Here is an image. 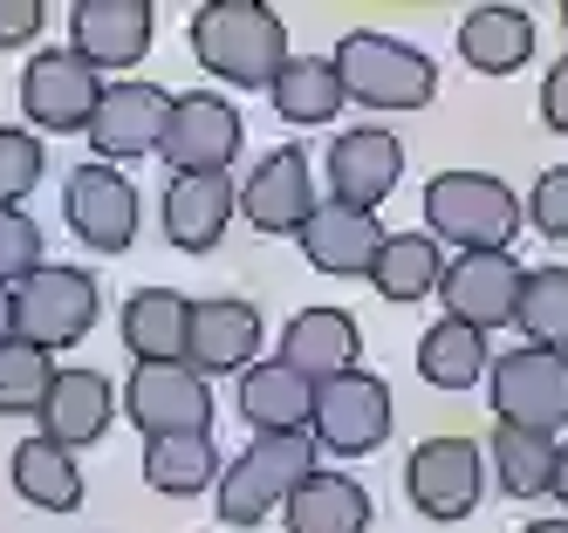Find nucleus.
Wrapping results in <instances>:
<instances>
[{
	"label": "nucleus",
	"instance_id": "423d86ee",
	"mask_svg": "<svg viewBox=\"0 0 568 533\" xmlns=\"http://www.w3.org/2000/svg\"><path fill=\"white\" fill-rule=\"evenodd\" d=\"M486 390H494L500 424L541 431V438H561V431H568V356H561V349L520 342V349L494 356V377H486Z\"/></svg>",
	"mask_w": 568,
	"mask_h": 533
},
{
	"label": "nucleus",
	"instance_id": "ddd939ff",
	"mask_svg": "<svg viewBox=\"0 0 568 533\" xmlns=\"http://www.w3.org/2000/svg\"><path fill=\"white\" fill-rule=\"evenodd\" d=\"M97 96H103V75L75 49H42L21 69V116L34 131H90Z\"/></svg>",
	"mask_w": 568,
	"mask_h": 533
},
{
	"label": "nucleus",
	"instance_id": "cd10ccee",
	"mask_svg": "<svg viewBox=\"0 0 568 533\" xmlns=\"http://www.w3.org/2000/svg\"><path fill=\"white\" fill-rule=\"evenodd\" d=\"M418 377L432 390H473L479 377H494V349H486L479 328L438 315L425 336H418Z\"/></svg>",
	"mask_w": 568,
	"mask_h": 533
},
{
	"label": "nucleus",
	"instance_id": "5701e85b",
	"mask_svg": "<svg viewBox=\"0 0 568 533\" xmlns=\"http://www.w3.org/2000/svg\"><path fill=\"white\" fill-rule=\"evenodd\" d=\"M281 526L288 533H371V492H363L349 472H308L288 506H281Z\"/></svg>",
	"mask_w": 568,
	"mask_h": 533
},
{
	"label": "nucleus",
	"instance_id": "b1692460",
	"mask_svg": "<svg viewBox=\"0 0 568 533\" xmlns=\"http://www.w3.org/2000/svg\"><path fill=\"white\" fill-rule=\"evenodd\" d=\"M240 418L254 424V438H274V431H308L315 418V383L295 377L288 362H254L247 377H240Z\"/></svg>",
	"mask_w": 568,
	"mask_h": 533
},
{
	"label": "nucleus",
	"instance_id": "4be33fe9",
	"mask_svg": "<svg viewBox=\"0 0 568 533\" xmlns=\"http://www.w3.org/2000/svg\"><path fill=\"white\" fill-rule=\"evenodd\" d=\"M34 418H42V438H55L69 451L97 444L110 431V418H116V390H110L103 369H55V383H49Z\"/></svg>",
	"mask_w": 568,
	"mask_h": 533
},
{
	"label": "nucleus",
	"instance_id": "4c0bfd02",
	"mask_svg": "<svg viewBox=\"0 0 568 533\" xmlns=\"http://www.w3.org/2000/svg\"><path fill=\"white\" fill-rule=\"evenodd\" d=\"M34 34H42V0H0V49H21Z\"/></svg>",
	"mask_w": 568,
	"mask_h": 533
},
{
	"label": "nucleus",
	"instance_id": "473e14b6",
	"mask_svg": "<svg viewBox=\"0 0 568 533\" xmlns=\"http://www.w3.org/2000/svg\"><path fill=\"white\" fill-rule=\"evenodd\" d=\"M514 328H520V342L561 349V356H568V267H561V260L527 267L520 301H514Z\"/></svg>",
	"mask_w": 568,
	"mask_h": 533
},
{
	"label": "nucleus",
	"instance_id": "ea45409f",
	"mask_svg": "<svg viewBox=\"0 0 568 533\" xmlns=\"http://www.w3.org/2000/svg\"><path fill=\"white\" fill-rule=\"evenodd\" d=\"M0 342H14V287H0Z\"/></svg>",
	"mask_w": 568,
	"mask_h": 533
},
{
	"label": "nucleus",
	"instance_id": "2f4dec72",
	"mask_svg": "<svg viewBox=\"0 0 568 533\" xmlns=\"http://www.w3.org/2000/svg\"><path fill=\"white\" fill-rule=\"evenodd\" d=\"M438 280H445V246L432 233H390L371 267V287L384 301H425L438 295Z\"/></svg>",
	"mask_w": 568,
	"mask_h": 533
},
{
	"label": "nucleus",
	"instance_id": "9d476101",
	"mask_svg": "<svg viewBox=\"0 0 568 533\" xmlns=\"http://www.w3.org/2000/svg\"><path fill=\"white\" fill-rule=\"evenodd\" d=\"M240 137H247L240 110H233L220 90H192V96H172V123H165V144H158V157L172 164V178L233 172Z\"/></svg>",
	"mask_w": 568,
	"mask_h": 533
},
{
	"label": "nucleus",
	"instance_id": "2eb2a0df",
	"mask_svg": "<svg viewBox=\"0 0 568 533\" xmlns=\"http://www.w3.org/2000/svg\"><path fill=\"white\" fill-rule=\"evenodd\" d=\"M302 239V254L315 274H336V280H371L377 254H384V219L377 213H363V205H343V198H322L308 226L295 233Z\"/></svg>",
	"mask_w": 568,
	"mask_h": 533
},
{
	"label": "nucleus",
	"instance_id": "72a5a7b5",
	"mask_svg": "<svg viewBox=\"0 0 568 533\" xmlns=\"http://www.w3.org/2000/svg\"><path fill=\"white\" fill-rule=\"evenodd\" d=\"M49 383H55V362H49L42 349H28L21 336L0 342V410H8V418H21V410H42Z\"/></svg>",
	"mask_w": 568,
	"mask_h": 533
},
{
	"label": "nucleus",
	"instance_id": "a211bd4d",
	"mask_svg": "<svg viewBox=\"0 0 568 533\" xmlns=\"http://www.w3.org/2000/svg\"><path fill=\"white\" fill-rule=\"evenodd\" d=\"M397 178H404V144L384 123H349L343 137H329V198L377 213L397 192Z\"/></svg>",
	"mask_w": 568,
	"mask_h": 533
},
{
	"label": "nucleus",
	"instance_id": "37998d69",
	"mask_svg": "<svg viewBox=\"0 0 568 533\" xmlns=\"http://www.w3.org/2000/svg\"><path fill=\"white\" fill-rule=\"evenodd\" d=\"M561 28H568V0H561Z\"/></svg>",
	"mask_w": 568,
	"mask_h": 533
},
{
	"label": "nucleus",
	"instance_id": "e433bc0d",
	"mask_svg": "<svg viewBox=\"0 0 568 533\" xmlns=\"http://www.w3.org/2000/svg\"><path fill=\"white\" fill-rule=\"evenodd\" d=\"M527 226L555 246H568V164H548L535 178V192H527Z\"/></svg>",
	"mask_w": 568,
	"mask_h": 533
},
{
	"label": "nucleus",
	"instance_id": "412c9836",
	"mask_svg": "<svg viewBox=\"0 0 568 533\" xmlns=\"http://www.w3.org/2000/svg\"><path fill=\"white\" fill-rule=\"evenodd\" d=\"M233 213H240V185L226 172H192L165 185V239L179 254H213Z\"/></svg>",
	"mask_w": 568,
	"mask_h": 533
},
{
	"label": "nucleus",
	"instance_id": "f257e3e1",
	"mask_svg": "<svg viewBox=\"0 0 568 533\" xmlns=\"http://www.w3.org/2000/svg\"><path fill=\"white\" fill-rule=\"evenodd\" d=\"M185 34H192V62L213 82H233V90H274L281 69L295 62L288 28L261 0H206Z\"/></svg>",
	"mask_w": 568,
	"mask_h": 533
},
{
	"label": "nucleus",
	"instance_id": "39448f33",
	"mask_svg": "<svg viewBox=\"0 0 568 533\" xmlns=\"http://www.w3.org/2000/svg\"><path fill=\"white\" fill-rule=\"evenodd\" d=\"M97 308H103L97 274H83V267H49L42 260V267L14 287V336L28 349H42V356L75 349L97 328Z\"/></svg>",
	"mask_w": 568,
	"mask_h": 533
},
{
	"label": "nucleus",
	"instance_id": "9b49d317",
	"mask_svg": "<svg viewBox=\"0 0 568 533\" xmlns=\"http://www.w3.org/2000/svg\"><path fill=\"white\" fill-rule=\"evenodd\" d=\"M520 280L527 267L507 254V246H479V254H453L445 260V280H438V301L453 321L494 336V328L514 321V301H520Z\"/></svg>",
	"mask_w": 568,
	"mask_h": 533
},
{
	"label": "nucleus",
	"instance_id": "79ce46f5",
	"mask_svg": "<svg viewBox=\"0 0 568 533\" xmlns=\"http://www.w3.org/2000/svg\"><path fill=\"white\" fill-rule=\"evenodd\" d=\"M527 533H568V513H561V520H535Z\"/></svg>",
	"mask_w": 568,
	"mask_h": 533
},
{
	"label": "nucleus",
	"instance_id": "20e7f679",
	"mask_svg": "<svg viewBox=\"0 0 568 533\" xmlns=\"http://www.w3.org/2000/svg\"><path fill=\"white\" fill-rule=\"evenodd\" d=\"M336 75H343V90L371 110H425L438 96L432 55L412 49V41H397V34H377V28H356V34L336 41Z\"/></svg>",
	"mask_w": 568,
	"mask_h": 533
},
{
	"label": "nucleus",
	"instance_id": "4468645a",
	"mask_svg": "<svg viewBox=\"0 0 568 533\" xmlns=\"http://www.w3.org/2000/svg\"><path fill=\"white\" fill-rule=\"evenodd\" d=\"M165 123H172V96L158 82H103L97 96V116H90V144H97V164H138L165 144Z\"/></svg>",
	"mask_w": 568,
	"mask_h": 533
},
{
	"label": "nucleus",
	"instance_id": "c9c22d12",
	"mask_svg": "<svg viewBox=\"0 0 568 533\" xmlns=\"http://www.w3.org/2000/svg\"><path fill=\"white\" fill-rule=\"evenodd\" d=\"M42 267V226L28 219V205H0V287H21Z\"/></svg>",
	"mask_w": 568,
	"mask_h": 533
},
{
	"label": "nucleus",
	"instance_id": "1a4fd4ad",
	"mask_svg": "<svg viewBox=\"0 0 568 533\" xmlns=\"http://www.w3.org/2000/svg\"><path fill=\"white\" fill-rule=\"evenodd\" d=\"M62 219L83 246H97V254H124L138 239L144 205H138V185L116 172V164H75L62 178Z\"/></svg>",
	"mask_w": 568,
	"mask_h": 533
},
{
	"label": "nucleus",
	"instance_id": "393cba45",
	"mask_svg": "<svg viewBox=\"0 0 568 533\" xmlns=\"http://www.w3.org/2000/svg\"><path fill=\"white\" fill-rule=\"evenodd\" d=\"M535 14L527 8H473L459 21V62L479 75H514L535 62Z\"/></svg>",
	"mask_w": 568,
	"mask_h": 533
},
{
	"label": "nucleus",
	"instance_id": "f8f14e48",
	"mask_svg": "<svg viewBox=\"0 0 568 533\" xmlns=\"http://www.w3.org/2000/svg\"><path fill=\"white\" fill-rule=\"evenodd\" d=\"M124 410L144 438L213 431V390L192 362H138L131 383H124Z\"/></svg>",
	"mask_w": 568,
	"mask_h": 533
},
{
	"label": "nucleus",
	"instance_id": "7c9ffc66",
	"mask_svg": "<svg viewBox=\"0 0 568 533\" xmlns=\"http://www.w3.org/2000/svg\"><path fill=\"white\" fill-rule=\"evenodd\" d=\"M486 465H494L507 500H548V492H555V465H561V444L541 438V431L494 424V438H486Z\"/></svg>",
	"mask_w": 568,
	"mask_h": 533
},
{
	"label": "nucleus",
	"instance_id": "58836bf2",
	"mask_svg": "<svg viewBox=\"0 0 568 533\" xmlns=\"http://www.w3.org/2000/svg\"><path fill=\"white\" fill-rule=\"evenodd\" d=\"M541 123L568 137V55H561V62L548 69V82H541Z\"/></svg>",
	"mask_w": 568,
	"mask_h": 533
},
{
	"label": "nucleus",
	"instance_id": "a19ab883",
	"mask_svg": "<svg viewBox=\"0 0 568 533\" xmlns=\"http://www.w3.org/2000/svg\"><path fill=\"white\" fill-rule=\"evenodd\" d=\"M555 500L568 506V444H561V465H555Z\"/></svg>",
	"mask_w": 568,
	"mask_h": 533
},
{
	"label": "nucleus",
	"instance_id": "c85d7f7f",
	"mask_svg": "<svg viewBox=\"0 0 568 533\" xmlns=\"http://www.w3.org/2000/svg\"><path fill=\"white\" fill-rule=\"evenodd\" d=\"M8 472H14V492L28 506H42V513H75L83 506V465H75V451L55 444V438H28L8 459Z\"/></svg>",
	"mask_w": 568,
	"mask_h": 533
},
{
	"label": "nucleus",
	"instance_id": "aec40b11",
	"mask_svg": "<svg viewBox=\"0 0 568 533\" xmlns=\"http://www.w3.org/2000/svg\"><path fill=\"white\" fill-rule=\"evenodd\" d=\"M363 356V328L349 321V308H302L288 328H281V362L308 383H329V377H349Z\"/></svg>",
	"mask_w": 568,
	"mask_h": 533
},
{
	"label": "nucleus",
	"instance_id": "6ab92c4d",
	"mask_svg": "<svg viewBox=\"0 0 568 533\" xmlns=\"http://www.w3.org/2000/svg\"><path fill=\"white\" fill-rule=\"evenodd\" d=\"M151 28H158V14L144 0H75L69 8V49L97 75L103 69H131L151 49Z\"/></svg>",
	"mask_w": 568,
	"mask_h": 533
},
{
	"label": "nucleus",
	"instance_id": "bb28decb",
	"mask_svg": "<svg viewBox=\"0 0 568 533\" xmlns=\"http://www.w3.org/2000/svg\"><path fill=\"white\" fill-rule=\"evenodd\" d=\"M185 328H192V301L172 287H138L124 301V349L138 362H185Z\"/></svg>",
	"mask_w": 568,
	"mask_h": 533
},
{
	"label": "nucleus",
	"instance_id": "f03ea898",
	"mask_svg": "<svg viewBox=\"0 0 568 533\" xmlns=\"http://www.w3.org/2000/svg\"><path fill=\"white\" fill-rule=\"evenodd\" d=\"M520 226H527V205L494 172H438L425 185V233L438 246H459V254H479V246H514Z\"/></svg>",
	"mask_w": 568,
	"mask_h": 533
},
{
	"label": "nucleus",
	"instance_id": "a878e982",
	"mask_svg": "<svg viewBox=\"0 0 568 533\" xmlns=\"http://www.w3.org/2000/svg\"><path fill=\"white\" fill-rule=\"evenodd\" d=\"M267 96H274V116L288 123V131H322V123H336V110L349 103L336 55H295Z\"/></svg>",
	"mask_w": 568,
	"mask_h": 533
},
{
	"label": "nucleus",
	"instance_id": "c756f323",
	"mask_svg": "<svg viewBox=\"0 0 568 533\" xmlns=\"http://www.w3.org/2000/svg\"><path fill=\"white\" fill-rule=\"evenodd\" d=\"M220 451L213 431H179V438H144V485L165 500H192V492L220 485Z\"/></svg>",
	"mask_w": 568,
	"mask_h": 533
},
{
	"label": "nucleus",
	"instance_id": "f3484780",
	"mask_svg": "<svg viewBox=\"0 0 568 533\" xmlns=\"http://www.w3.org/2000/svg\"><path fill=\"white\" fill-rule=\"evenodd\" d=\"M185 362L199 377H247L261 362V308L254 301H192V328H185Z\"/></svg>",
	"mask_w": 568,
	"mask_h": 533
},
{
	"label": "nucleus",
	"instance_id": "6e6552de",
	"mask_svg": "<svg viewBox=\"0 0 568 533\" xmlns=\"http://www.w3.org/2000/svg\"><path fill=\"white\" fill-rule=\"evenodd\" d=\"M390 383L371 377V369H349V377H329V383H315V444L322 451H336V459H363V451H377L390 438Z\"/></svg>",
	"mask_w": 568,
	"mask_h": 533
},
{
	"label": "nucleus",
	"instance_id": "7ed1b4c3",
	"mask_svg": "<svg viewBox=\"0 0 568 533\" xmlns=\"http://www.w3.org/2000/svg\"><path fill=\"white\" fill-rule=\"evenodd\" d=\"M322 472V444L315 431H274V438H254L240 459L220 472V520L226 526H254L267 513L288 506V492Z\"/></svg>",
	"mask_w": 568,
	"mask_h": 533
},
{
	"label": "nucleus",
	"instance_id": "dca6fc26",
	"mask_svg": "<svg viewBox=\"0 0 568 533\" xmlns=\"http://www.w3.org/2000/svg\"><path fill=\"white\" fill-rule=\"evenodd\" d=\"M315 178H308V151L302 144H281L267 151L247 185H240V219H247L254 233H302L308 213H315Z\"/></svg>",
	"mask_w": 568,
	"mask_h": 533
},
{
	"label": "nucleus",
	"instance_id": "0eeeda50",
	"mask_svg": "<svg viewBox=\"0 0 568 533\" xmlns=\"http://www.w3.org/2000/svg\"><path fill=\"white\" fill-rule=\"evenodd\" d=\"M479 492H486V444L473 438H425L404 459V500L438 526L466 520L479 506Z\"/></svg>",
	"mask_w": 568,
	"mask_h": 533
},
{
	"label": "nucleus",
	"instance_id": "f704fd0d",
	"mask_svg": "<svg viewBox=\"0 0 568 533\" xmlns=\"http://www.w3.org/2000/svg\"><path fill=\"white\" fill-rule=\"evenodd\" d=\"M42 164H49L42 137L21 131V123H0V205H21L42 178Z\"/></svg>",
	"mask_w": 568,
	"mask_h": 533
}]
</instances>
